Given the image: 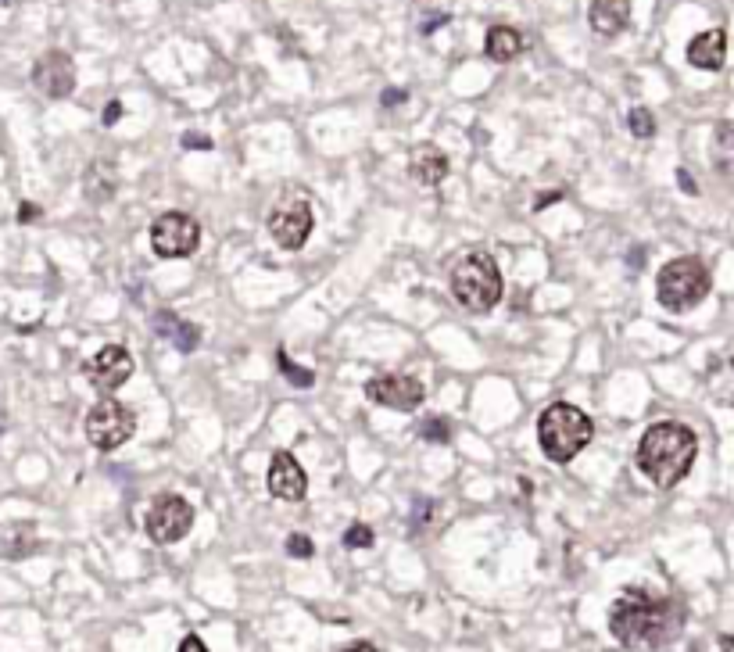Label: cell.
Segmentation results:
<instances>
[{
    "label": "cell",
    "mask_w": 734,
    "mask_h": 652,
    "mask_svg": "<svg viewBox=\"0 0 734 652\" xmlns=\"http://www.w3.org/2000/svg\"><path fill=\"white\" fill-rule=\"evenodd\" d=\"M684 624V610L677 606L674 599H652L645 592H627L613 602L609 610V631L620 645H666L670 638L681 631Z\"/></svg>",
    "instance_id": "cell-1"
},
{
    "label": "cell",
    "mask_w": 734,
    "mask_h": 652,
    "mask_svg": "<svg viewBox=\"0 0 734 652\" xmlns=\"http://www.w3.org/2000/svg\"><path fill=\"white\" fill-rule=\"evenodd\" d=\"M695 455H699V441H695V430L684 427V423H656L641 434L638 441V470L649 477L656 488H674L681 484L695 466Z\"/></svg>",
    "instance_id": "cell-2"
},
{
    "label": "cell",
    "mask_w": 734,
    "mask_h": 652,
    "mask_svg": "<svg viewBox=\"0 0 734 652\" xmlns=\"http://www.w3.org/2000/svg\"><path fill=\"white\" fill-rule=\"evenodd\" d=\"M448 287H452V298L459 301L462 309L473 312V316H484V312H491L502 301L498 262L487 251H466V255L455 258Z\"/></svg>",
    "instance_id": "cell-3"
},
{
    "label": "cell",
    "mask_w": 734,
    "mask_h": 652,
    "mask_svg": "<svg viewBox=\"0 0 734 652\" xmlns=\"http://www.w3.org/2000/svg\"><path fill=\"white\" fill-rule=\"evenodd\" d=\"M595 438V423L588 420V412H581L570 402H555L541 412L538 420V445L552 463H570Z\"/></svg>",
    "instance_id": "cell-4"
},
{
    "label": "cell",
    "mask_w": 734,
    "mask_h": 652,
    "mask_svg": "<svg viewBox=\"0 0 734 652\" xmlns=\"http://www.w3.org/2000/svg\"><path fill=\"white\" fill-rule=\"evenodd\" d=\"M709 287H713V280H709L706 262L695 255H684L659 269L656 298L666 312H692L706 301Z\"/></svg>",
    "instance_id": "cell-5"
},
{
    "label": "cell",
    "mask_w": 734,
    "mask_h": 652,
    "mask_svg": "<svg viewBox=\"0 0 734 652\" xmlns=\"http://www.w3.org/2000/svg\"><path fill=\"white\" fill-rule=\"evenodd\" d=\"M137 430V412L122 405L119 398H101L94 409L86 412V441L101 452L122 448Z\"/></svg>",
    "instance_id": "cell-6"
},
{
    "label": "cell",
    "mask_w": 734,
    "mask_h": 652,
    "mask_svg": "<svg viewBox=\"0 0 734 652\" xmlns=\"http://www.w3.org/2000/svg\"><path fill=\"white\" fill-rule=\"evenodd\" d=\"M201 244V223L187 212H165L151 223V248L162 258H187Z\"/></svg>",
    "instance_id": "cell-7"
},
{
    "label": "cell",
    "mask_w": 734,
    "mask_h": 652,
    "mask_svg": "<svg viewBox=\"0 0 734 652\" xmlns=\"http://www.w3.org/2000/svg\"><path fill=\"white\" fill-rule=\"evenodd\" d=\"M144 527L151 534V541H158V545H176L194 527V506L180 495H158L151 502V509H147Z\"/></svg>",
    "instance_id": "cell-8"
},
{
    "label": "cell",
    "mask_w": 734,
    "mask_h": 652,
    "mask_svg": "<svg viewBox=\"0 0 734 652\" xmlns=\"http://www.w3.org/2000/svg\"><path fill=\"white\" fill-rule=\"evenodd\" d=\"M312 226H316V212L305 198H283L269 212V233L283 251L305 248V241L312 237Z\"/></svg>",
    "instance_id": "cell-9"
},
{
    "label": "cell",
    "mask_w": 734,
    "mask_h": 652,
    "mask_svg": "<svg viewBox=\"0 0 734 652\" xmlns=\"http://www.w3.org/2000/svg\"><path fill=\"white\" fill-rule=\"evenodd\" d=\"M366 398L384 409H398V412H412L423 405L427 391L416 377H405V373H384V377H373L366 384Z\"/></svg>",
    "instance_id": "cell-10"
},
{
    "label": "cell",
    "mask_w": 734,
    "mask_h": 652,
    "mask_svg": "<svg viewBox=\"0 0 734 652\" xmlns=\"http://www.w3.org/2000/svg\"><path fill=\"white\" fill-rule=\"evenodd\" d=\"M133 377V355L122 348V344H104L94 359L86 362V380L97 387V391H115L126 380Z\"/></svg>",
    "instance_id": "cell-11"
},
{
    "label": "cell",
    "mask_w": 734,
    "mask_h": 652,
    "mask_svg": "<svg viewBox=\"0 0 734 652\" xmlns=\"http://www.w3.org/2000/svg\"><path fill=\"white\" fill-rule=\"evenodd\" d=\"M33 83L40 94H47L51 101H61L76 90V65L65 51H47L33 69Z\"/></svg>",
    "instance_id": "cell-12"
},
{
    "label": "cell",
    "mask_w": 734,
    "mask_h": 652,
    "mask_svg": "<svg viewBox=\"0 0 734 652\" xmlns=\"http://www.w3.org/2000/svg\"><path fill=\"white\" fill-rule=\"evenodd\" d=\"M269 491L283 502H301L308 495V477L291 452H276L269 463Z\"/></svg>",
    "instance_id": "cell-13"
},
{
    "label": "cell",
    "mask_w": 734,
    "mask_h": 652,
    "mask_svg": "<svg viewBox=\"0 0 734 652\" xmlns=\"http://www.w3.org/2000/svg\"><path fill=\"white\" fill-rule=\"evenodd\" d=\"M409 172L423 187H441L448 176V155L437 144H416L409 155Z\"/></svg>",
    "instance_id": "cell-14"
},
{
    "label": "cell",
    "mask_w": 734,
    "mask_h": 652,
    "mask_svg": "<svg viewBox=\"0 0 734 652\" xmlns=\"http://www.w3.org/2000/svg\"><path fill=\"white\" fill-rule=\"evenodd\" d=\"M688 61L702 72H720L727 61V33L724 29H706L688 43Z\"/></svg>",
    "instance_id": "cell-15"
},
{
    "label": "cell",
    "mask_w": 734,
    "mask_h": 652,
    "mask_svg": "<svg viewBox=\"0 0 734 652\" xmlns=\"http://www.w3.org/2000/svg\"><path fill=\"white\" fill-rule=\"evenodd\" d=\"M588 22L598 36H620L631 22V0H591Z\"/></svg>",
    "instance_id": "cell-16"
},
{
    "label": "cell",
    "mask_w": 734,
    "mask_h": 652,
    "mask_svg": "<svg viewBox=\"0 0 734 652\" xmlns=\"http://www.w3.org/2000/svg\"><path fill=\"white\" fill-rule=\"evenodd\" d=\"M154 334L158 337H169L180 352H194L197 344H201V330L187 319H180L176 312H154Z\"/></svg>",
    "instance_id": "cell-17"
},
{
    "label": "cell",
    "mask_w": 734,
    "mask_h": 652,
    "mask_svg": "<svg viewBox=\"0 0 734 652\" xmlns=\"http://www.w3.org/2000/svg\"><path fill=\"white\" fill-rule=\"evenodd\" d=\"M36 524L29 520H18V524H8L0 531V556L4 559H26L36 552Z\"/></svg>",
    "instance_id": "cell-18"
},
{
    "label": "cell",
    "mask_w": 734,
    "mask_h": 652,
    "mask_svg": "<svg viewBox=\"0 0 734 652\" xmlns=\"http://www.w3.org/2000/svg\"><path fill=\"white\" fill-rule=\"evenodd\" d=\"M484 51H487V58H491V61H502V65H505V61L520 58V54H523L520 29H513V26H491V29H487Z\"/></svg>",
    "instance_id": "cell-19"
},
{
    "label": "cell",
    "mask_w": 734,
    "mask_h": 652,
    "mask_svg": "<svg viewBox=\"0 0 734 652\" xmlns=\"http://www.w3.org/2000/svg\"><path fill=\"white\" fill-rule=\"evenodd\" d=\"M83 190H86V198L97 201V205L115 198V169L104 162L90 165V172H86V180H83Z\"/></svg>",
    "instance_id": "cell-20"
},
{
    "label": "cell",
    "mask_w": 734,
    "mask_h": 652,
    "mask_svg": "<svg viewBox=\"0 0 734 652\" xmlns=\"http://www.w3.org/2000/svg\"><path fill=\"white\" fill-rule=\"evenodd\" d=\"M713 165L720 172H734V119L717 122L713 129Z\"/></svg>",
    "instance_id": "cell-21"
},
{
    "label": "cell",
    "mask_w": 734,
    "mask_h": 652,
    "mask_svg": "<svg viewBox=\"0 0 734 652\" xmlns=\"http://www.w3.org/2000/svg\"><path fill=\"white\" fill-rule=\"evenodd\" d=\"M276 366H280V373L291 380L294 387H312V384H316V373H312V369H305V366H298V362L283 352V348H276Z\"/></svg>",
    "instance_id": "cell-22"
},
{
    "label": "cell",
    "mask_w": 734,
    "mask_h": 652,
    "mask_svg": "<svg viewBox=\"0 0 734 652\" xmlns=\"http://www.w3.org/2000/svg\"><path fill=\"white\" fill-rule=\"evenodd\" d=\"M419 438L430 441V445H448V441H452V423H448V416H427V423L419 427Z\"/></svg>",
    "instance_id": "cell-23"
},
{
    "label": "cell",
    "mask_w": 734,
    "mask_h": 652,
    "mask_svg": "<svg viewBox=\"0 0 734 652\" xmlns=\"http://www.w3.org/2000/svg\"><path fill=\"white\" fill-rule=\"evenodd\" d=\"M627 129H631L638 140L656 137V115H652L649 108H631V115H627Z\"/></svg>",
    "instance_id": "cell-24"
},
{
    "label": "cell",
    "mask_w": 734,
    "mask_h": 652,
    "mask_svg": "<svg viewBox=\"0 0 734 652\" xmlns=\"http://www.w3.org/2000/svg\"><path fill=\"white\" fill-rule=\"evenodd\" d=\"M287 556L312 559V556H316V545H312V538H308V534H291V538H287Z\"/></svg>",
    "instance_id": "cell-25"
},
{
    "label": "cell",
    "mask_w": 734,
    "mask_h": 652,
    "mask_svg": "<svg viewBox=\"0 0 734 652\" xmlns=\"http://www.w3.org/2000/svg\"><path fill=\"white\" fill-rule=\"evenodd\" d=\"M344 545H348V549H369V545H373V531H369L366 524H351L348 534H344Z\"/></svg>",
    "instance_id": "cell-26"
},
{
    "label": "cell",
    "mask_w": 734,
    "mask_h": 652,
    "mask_svg": "<svg viewBox=\"0 0 734 652\" xmlns=\"http://www.w3.org/2000/svg\"><path fill=\"white\" fill-rule=\"evenodd\" d=\"M677 187H681L684 194H699V187H695V180H692V172H684V169H677Z\"/></svg>",
    "instance_id": "cell-27"
},
{
    "label": "cell",
    "mask_w": 734,
    "mask_h": 652,
    "mask_svg": "<svg viewBox=\"0 0 734 652\" xmlns=\"http://www.w3.org/2000/svg\"><path fill=\"white\" fill-rule=\"evenodd\" d=\"M183 147H190V151H194V147H201V151H208V147H212V140H208V137H201V133H187V137H183Z\"/></svg>",
    "instance_id": "cell-28"
},
{
    "label": "cell",
    "mask_w": 734,
    "mask_h": 652,
    "mask_svg": "<svg viewBox=\"0 0 734 652\" xmlns=\"http://www.w3.org/2000/svg\"><path fill=\"white\" fill-rule=\"evenodd\" d=\"M180 652H208V645L201 642V638H197V635H187V638H183V642H180Z\"/></svg>",
    "instance_id": "cell-29"
},
{
    "label": "cell",
    "mask_w": 734,
    "mask_h": 652,
    "mask_svg": "<svg viewBox=\"0 0 734 652\" xmlns=\"http://www.w3.org/2000/svg\"><path fill=\"white\" fill-rule=\"evenodd\" d=\"M122 119V104L119 101H111L108 108H104V126H115V122Z\"/></svg>",
    "instance_id": "cell-30"
},
{
    "label": "cell",
    "mask_w": 734,
    "mask_h": 652,
    "mask_svg": "<svg viewBox=\"0 0 734 652\" xmlns=\"http://www.w3.org/2000/svg\"><path fill=\"white\" fill-rule=\"evenodd\" d=\"M405 97H409V94H405V90H394V86H391V90H384V104H387V108H394V104H402Z\"/></svg>",
    "instance_id": "cell-31"
},
{
    "label": "cell",
    "mask_w": 734,
    "mask_h": 652,
    "mask_svg": "<svg viewBox=\"0 0 734 652\" xmlns=\"http://www.w3.org/2000/svg\"><path fill=\"white\" fill-rule=\"evenodd\" d=\"M36 215H40V208H36V205H22V208H18V219H22V223H33Z\"/></svg>",
    "instance_id": "cell-32"
},
{
    "label": "cell",
    "mask_w": 734,
    "mask_h": 652,
    "mask_svg": "<svg viewBox=\"0 0 734 652\" xmlns=\"http://www.w3.org/2000/svg\"><path fill=\"white\" fill-rule=\"evenodd\" d=\"M559 198H563V194L555 190V194H545V198H538V201H534V208H538V212H541V208H548V205H552V201H559Z\"/></svg>",
    "instance_id": "cell-33"
},
{
    "label": "cell",
    "mask_w": 734,
    "mask_h": 652,
    "mask_svg": "<svg viewBox=\"0 0 734 652\" xmlns=\"http://www.w3.org/2000/svg\"><path fill=\"white\" fill-rule=\"evenodd\" d=\"M441 22H448V18H444V15H437V18H430V22H423V33H434V29L441 26Z\"/></svg>",
    "instance_id": "cell-34"
},
{
    "label": "cell",
    "mask_w": 734,
    "mask_h": 652,
    "mask_svg": "<svg viewBox=\"0 0 734 652\" xmlns=\"http://www.w3.org/2000/svg\"><path fill=\"white\" fill-rule=\"evenodd\" d=\"M341 652H376V649L369 642H355V645H348V649H341Z\"/></svg>",
    "instance_id": "cell-35"
}]
</instances>
